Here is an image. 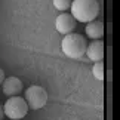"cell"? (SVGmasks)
I'll use <instances>...</instances> for the list:
<instances>
[{
	"label": "cell",
	"mask_w": 120,
	"mask_h": 120,
	"mask_svg": "<svg viewBox=\"0 0 120 120\" xmlns=\"http://www.w3.org/2000/svg\"><path fill=\"white\" fill-rule=\"evenodd\" d=\"M71 16L80 22H90L99 13L98 0H71Z\"/></svg>",
	"instance_id": "cell-1"
},
{
	"label": "cell",
	"mask_w": 120,
	"mask_h": 120,
	"mask_svg": "<svg viewBox=\"0 0 120 120\" xmlns=\"http://www.w3.org/2000/svg\"><path fill=\"white\" fill-rule=\"evenodd\" d=\"M86 46H87L86 39L82 34H77V33L67 34L62 39V43H61L62 52L68 58H73V59H80L86 52Z\"/></svg>",
	"instance_id": "cell-2"
},
{
	"label": "cell",
	"mask_w": 120,
	"mask_h": 120,
	"mask_svg": "<svg viewBox=\"0 0 120 120\" xmlns=\"http://www.w3.org/2000/svg\"><path fill=\"white\" fill-rule=\"evenodd\" d=\"M28 105L21 96H11L3 105V113L4 116L11 120H21L27 116L28 113Z\"/></svg>",
	"instance_id": "cell-3"
},
{
	"label": "cell",
	"mask_w": 120,
	"mask_h": 120,
	"mask_svg": "<svg viewBox=\"0 0 120 120\" xmlns=\"http://www.w3.org/2000/svg\"><path fill=\"white\" fill-rule=\"evenodd\" d=\"M24 101L27 102L28 108L40 110V108H43L46 105V102H48V92H46V89H43L41 86L33 85L25 90Z\"/></svg>",
	"instance_id": "cell-4"
},
{
	"label": "cell",
	"mask_w": 120,
	"mask_h": 120,
	"mask_svg": "<svg viewBox=\"0 0 120 120\" xmlns=\"http://www.w3.org/2000/svg\"><path fill=\"white\" fill-rule=\"evenodd\" d=\"M76 22L77 21L70 15V13L64 12V13H61V15H58L56 21H55V27H56L58 33L67 36V34L73 33V30L76 28Z\"/></svg>",
	"instance_id": "cell-5"
},
{
	"label": "cell",
	"mask_w": 120,
	"mask_h": 120,
	"mask_svg": "<svg viewBox=\"0 0 120 120\" xmlns=\"http://www.w3.org/2000/svg\"><path fill=\"white\" fill-rule=\"evenodd\" d=\"M87 58L94 62H101L104 58V41L102 40H92L89 45L86 46Z\"/></svg>",
	"instance_id": "cell-6"
},
{
	"label": "cell",
	"mask_w": 120,
	"mask_h": 120,
	"mask_svg": "<svg viewBox=\"0 0 120 120\" xmlns=\"http://www.w3.org/2000/svg\"><path fill=\"white\" fill-rule=\"evenodd\" d=\"M2 87H3V94L8 95L9 98L11 96H18L22 90V82L18 79V77H6L4 82L2 83Z\"/></svg>",
	"instance_id": "cell-7"
},
{
	"label": "cell",
	"mask_w": 120,
	"mask_h": 120,
	"mask_svg": "<svg viewBox=\"0 0 120 120\" xmlns=\"http://www.w3.org/2000/svg\"><path fill=\"white\" fill-rule=\"evenodd\" d=\"M86 36L89 39L99 40L104 36V24L101 21H90L86 24Z\"/></svg>",
	"instance_id": "cell-8"
},
{
	"label": "cell",
	"mask_w": 120,
	"mask_h": 120,
	"mask_svg": "<svg viewBox=\"0 0 120 120\" xmlns=\"http://www.w3.org/2000/svg\"><path fill=\"white\" fill-rule=\"evenodd\" d=\"M92 74L95 79L98 80H104V64L102 62H95L92 67Z\"/></svg>",
	"instance_id": "cell-9"
},
{
	"label": "cell",
	"mask_w": 120,
	"mask_h": 120,
	"mask_svg": "<svg viewBox=\"0 0 120 120\" xmlns=\"http://www.w3.org/2000/svg\"><path fill=\"white\" fill-rule=\"evenodd\" d=\"M53 2V6L58 9V11H67V9H70L71 6V0H52Z\"/></svg>",
	"instance_id": "cell-10"
},
{
	"label": "cell",
	"mask_w": 120,
	"mask_h": 120,
	"mask_svg": "<svg viewBox=\"0 0 120 120\" xmlns=\"http://www.w3.org/2000/svg\"><path fill=\"white\" fill-rule=\"evenodd\" d=\"M4 79H6V77H4V71L0 68V86H2V83L4 82Z\"/></svg>",
	"instance_id": "cell-11"
},
{
	"label": "cell",
	"mask_w": 120,
	"mask_h": 120,
	"mask_svg": "<svg viewBox=\"0 0 120 120\" xmlns=\"http://www.w3.org/2000/svg\"><path fill=\"white\" fill-rule=\"evenodd\" d=\"M3 117H4V113H3V105L0 104V120H3Z\"/></svg>",
	"instance_id": "cell-12"
}]
</instances>
